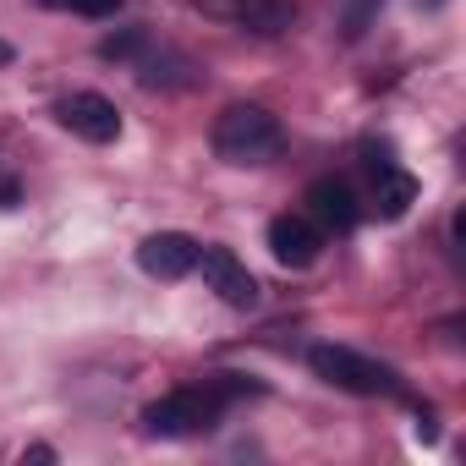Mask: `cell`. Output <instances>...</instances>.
<instances>
[{
	"mask_svg": "<svg viewBox=\"0 0 466 466\" xmlns=\"http://www.w3.org/2000/svg\"><path fill=\"white\" fill-rule=\"evenodd\" d=\"M137 45H143V34H116V39H105V45H99V56H105V61H127Z\"/></svg>",
	"mask_w": 466,
	"mask_h": 466,
	"instance_id": "4fadbf2b",
	"label": "cell"
},
{
	"mask_svg": "<svg viewBox=\"0 0 466 466\" xmlns=\"http://www.w3.org/2000/svg\"><path fill=\"white\" fill-rule=\"evenodd\" d=\"M280 143H286V132L264 105H230L214 121V154L225 165H269L280 154Z\"/></svg>",
	"mask_w": 466,
	"mask_h": 466,
	"instance_id": "6da1fadb",
	"label": "cell"
},
{
	"mask_svg": "<svg viewBox=\"0 0 466 466\" xmlns=\"http://www.w3.org/2000/svg\"><path fill=\"white\" fill-rule=\"evenodd\" d=\"M198 269H203V286L219 302H230V308H253L258 302V280L248 275V264L230 248H198Z\"/></svg>",
	"mask_w": 466,
	"mask_h": 466,
	"instance_id": "277c9868",
	"label": "cell"
},
{
	"mask_svg": "<svg viewBox=\"0 0 466 466\" xmlns=\"http://www.w3.org/2000/svg\"><path fill=\"white\" fill-rule=\"evenodd\" d=\"M237 23L258 39H280L291 23H297V0H242L237 6Z\"/></svg>",
	"mask_w": 466,
	"mask_h": 466,
	"instance_id": "9c48e42d",
	"label": "cell"
},
{
	"mask_svg": "<svg viewBox=\"0 0 466 466\" xmlns=\"http://www.w3.org/2000/svg\"><path fill=\"white\" fill-rule=\"evenodd\" d=\"M61 121L83 143H116L121 137V110L105 94H72V99H61Z\"/></svg>",
	"mask_w": 466,
	"mask_h": 466,
	"instance_id": "52a82bcc",
	"label": "cell"
},
{
	"mask_svg": "<svg viewBox=\"0 0 466 466\" xmlns=\"http://www.w3.org/2000/svg\"><path fill=\"white\" fill-rule=\"evenodd\" d=\"M137 264L154 280H181V275L198 269V242L187 237V230H154V237L137 248Z\"/></svg>",
	"mask_w": 466,
	"mask_h": 466,
	"instance_id": "8992f818",
	"label": "cell"
},
{
	"mask_svg": "<svg viewBox=\"0 0 466 466\" xmlns=\"http://www.w3.org/2000/svg\"><path fill=\"white\" fill-rule=\"evenodd\" d=\"M269 253L286 269H308L324 253V237H319V225L308 214H275L269 219Z\"/></svg>",
	"mask_w": 466,
	"mask_h": 466,
	"instance_id": "5b68a950",
	"label": "cell"
},
{
	"mask_svg": "<svg viewBox=\"0 0 466 466\" xmlns=\"http://www.w3.org/2000/svg\"><path fill=\"white\" fill-rule=\"evenodd\" d=\"M219 390L208 384V390H170L165 400H154L148 411H143V428L154 433V439H192V433H208L214 422H219Z\"/></svg>",
	"mask_w": 466,
	"mask_h": 466,
	"instance_id": "3957f363",
	"label": "cell"
},
{
	"mask_svg": "<svg viewBox=\"0 0 466 466\" xmlns=\"http://www.w3.org/2000/svg\"><path fill=\"white\" fill-rule=\"evenodd\" d=\"M379 176V214L384 219H400L411 203H417V181L406 176V170H395V165H384V170H373Z\"/></svg>",
	"mask_w": 466,
	"mask_h": 466,
	"instance_id": "30bf717a",
	"label": "cell"
},
{
	"mask_svg": "<svg viewBox=\"0 0 466 466\" xmlns=\"http://www.w3.org/2000/svg\"><path fill=\"white\" fill-rule=\"evenodd\" d=\"M45 6H56V12H77V17H116V12H121V0H45Z\"/></svg>",
	"mask_w": 466,
	"mask_h": 466,
	"instance_id": "7c38bea8",
	"label": "cell"
},
{
	"mask_svg": "<svg viewBox=\"0 0 466 466\" xmlns=\"http://www.w3.org/2000/svg\"><path fill=\"white\" fill-rule=\"evenodd\" d=\"M308 368H313L324 384L346 390V395H395V390H400L395 368H384V362H373V357H362V351H351V346H313V351H308Z\"/></svg>",
	"mask_w": 466,
	"mask_h": 466,
	"instance_id": "7a4b0ae2",
	"label": "cell"
},
{
	"mask_svg": "<svg viewBox=\"0 0 466 466\" xmlns=\"http://www.w3.org/2000/svg\"><path fill=\"white\" fill-rule=\"evenodd\" d=\"M308 208H313L329 230H351V225H357V214H362V208H357V192H351L340 176L313 181V187H308Z\"/></svg>",
	"mask_w": 466,
	"mask_h": 466,
	"instance_id": "ba28073f",
	"label": "cell"
},
{
	"mask_svg": "<svg viewBox=\"0 0 466 466\" xmlns=\"http://www.w3.org/2000/svg\"><path fill=\"white\" fill-rule=\"evenodd\" d=\"M12 56H17V50H12L6 39H0V66H12Z\"/></svg>",
	"mask_w": 466,
	"mask_h": 466,
	"instance_id": "5bb4252c",
	"label": "cell"
},
{
	"mask_svg": "<svg viewBox=\"0 0 466 466\" xmlns=\"http://www.w3.org/2000/svg\"><path fill=\"white\" fill-rule=\"evenodd\" d=\"M379 6H384V0H340V39H351V45H357V39L373 28Z\"/></svg>",
	"mask_w": 466,
	"mask_h": 466,
	"instance_id": "8fae6325",
	"label": "cell"
}]
</instances>
